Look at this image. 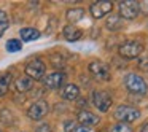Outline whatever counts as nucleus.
<instances>
[{"mask_svg":"<svg viewBox=\"0 0 148 132\" xmlns=\"http://www.w3.org/2000/svg\"><path fill=\"white\" fill-rule=\"evenodd\" d=\"M124 84H126V88H127V91L132 94L145 96V94L148 92V86H147V83H145V80L142 77H138V75H135V73H129L127 77L124 78Z\"/></svg>","mask_w":148,"mask_h":132,"instance_id":"obj_1","label":"nucleus"},{"mask_svg":"<svg viewBox=\"0 0 148 132\" xmlns=\"http://www.w3.org/2000/svg\"><path fill=\"white\" fill-rule=\"evenodd\" d=\"M142 51H143V45L137 40H129L119 46V56L124 59H135L142 54Z\"/></svg>","mask_w":148,"mask_h":132,"instance_id":"obj_2","label":"nucleus"},{"mask_svg":"<svg viewBox=\"0 0 148 132\" xmlns=\"http://www.w3.org/2000/svg\"><path fill=\"white\" fill-rule=\"evenodd\" d=\"M138 116H140V111L137 108H134V107H129V105H119L115 110V118L119 122H126V124L138 119Z\"/></svg>","mask_w":148,"mask_h":132,"instance_id":"obj_3","label":"nucleus"},{"mask_svg":"<svg viewBox=\"0 0 148 132\" xmlns=\"http://www.w3.org/2000/svg\"><path fill=\"white\" fill-rule=\"evenodd\" d=\"M45 72H46V67H45L42 59H34V61H30L29 64L26 65V75L32 81L42 80V78L45 77Z\"/></svg>","mask_w":148,"mask_h":132,"instance_id":"obj_4","label":"nucleus"},{"mask_svg":"<svg viewBox=\"0 0 148 132\" xmlns=\"http://www.w3.org/2000/svg\"><path fill=\"white\" fill-rule=\"evenodd\" d=\"M119 18H124V19H135L140 13V8H138V2L135 0H124L119 3Z\"/></svg>","mask_w":148,"mask_h":132,"instance_id":"obj_5","label":"nucleus"},{"mask_svg":"<svg viewBox=\"0 0 148 132\" xmlns=\"http://www.w3.org/2000/svg\"><path fill=\"white\" fill-rule=\"evenodd\" d=\"M48 103H46V100H37V102H34L32 105H30V108L27 110V116H29L30 119H34V121H40V119H43L46 115H48Z\"/></svg>","mask_w":148,"mask_h":132,"instance_id":"obj_6","label":"nucleus"},{"mask_svg":"<svg viewBox=\"0 0 148 132\" xmlns=\"http://www.w3.org/2000/svg\"><path fill=\"white\" fill-rule=\"evenodd\" d=\"M112 8H113V3H112V2L100 0V2H96V3L91 5L89 11H91V14H92V18H96V19H100V18L107 16V14L112 11Z\"/></svg>","mask_w":148,"mask_h":132,"instance_id":"obj_7","label":"nucleus"},{"mask_svg":"<svg viewBox=\"0 0 148 132\" xmlns=\"http://www.w3.org/2000/svg\"><path fill=\"white\" fill-rule=\"evenodd\" d=\"M92 102L100 111H107L112 105V97L105 91H94L92 92Z\"/></svg>","mask_w":148,"mask_h":132,"instance_id":"obj_8","label":"nucleus"},{"mask_svg":"<svg viewBox=\"0 0 148 132\" xmlns=\"http://www.w3.org/2000/svg\"><path fill=\"white\" fill-rule=\"evenodd\" d=\"M89 72L92 75H96L99 80L102 81H108L110 80V68L107 64H103V62L100 61H94L89 64Z\"/></svg>","mask_w":148,"mask_h":132,"instance_id":"obj_9","label":"nucleus"},{"mask_svg":"<svg viewBox=\"0 0 148 132\" xmlns=\"http://www.w3.org/2000/svg\"><path fill=\"white\" fill-rule=\"evenodd\" d=\"M64 80H65V75L62 72H54V73L48 75V77L43 80L45 86L48 89H59V88L64 84Z\"/></svg>","mask_w":148,"mask_h":132,"instance_id":"obj_10","label":"nucleus"},{"mask_svg":"<svg viewBox=\"0 0 148 132\" xmlns=\"http://www.w3.org/2000/svg\"><path fill=\"white\" fill-rule=\"evenodd\" d=\"M78 122H80L83 127H91V126H96L99 122V116L94 115L89 110H81L78 113Z\"/></svg>","mask_w":148,"mask_h":132,"instance_id":"obj_11","label":"nucleus"},{"mask_svg":"<svg viewBox=\"0 0 148 132\" xmlns=\"http://www.w3.org/2000/svg\"><path fill=\"white\" fill-rule=\"evenodd\" d=\"M62 35H64L65 40H69V42H77V40L81 38V35H83V32H81L80 29H77L75 26H65L64 30H62Z\"/></svg>","mask_w":148,"mask_h":132,"instance_id":"obj_12","label":"nucleus"},{"mask_svg":"<svg viewBox=\"0 0 148 132\" xmlns=\"http://www.w3.org/2000/svg\"><path fill=\"white\" fill-rule=\"evenodd\" d=\"M61 96L64 97L65 100H75L80 96V89H78L77 84H65L61 89Z\"/></svg>","mask_w":148,"mask_h":132,"instance_id":"obj_13","label":"nucleus"},{"mask_svg":"<svg viewBox=\"0 0 148 132\" xmlns=\"http://www.w3.org/2000/svg\"><path fill=\"white\" fill-rule=\"evenodd\" d=\"M32 86H34V81L29 77H19L14 81V89L18 92H27V91L32 89Z\"/></svg>","mask_w":148,"mask_h":132,"instance_id":"obj_14","label":"nucleus"},{"mask_svg":"<svg viewBox=\"0 0 148 132\" xmlns=\"http://www.w3.org/2000/svg\"><path fill=\"white\" fill-rule=\"evenodd\" d=\"M19 35L24 42H35V40L40 38V32L37 29H34V27H24V29H21Z\"/></svg>","mask_w":148,"mask_h":132,"instance_id":"obj_15","label":"nucleus"},{"mask_svg":"<svg viewBox=\"0 0 148 132\" xmlns=\"http://www.w3.org/2000/svg\"><path fill=\"white\" fill-rule=\"evenodd\" d=\"M105 27L112 32H116V30L123 29V19L119 18V14H110V18L107 19Z\"/></svg>","mask_w":148,"mask_h":132,"instance_id":"obj_16","label":"nucleus"},{"mask_svg":"<svg viewBox=\"0 0 148 132\" xmlns=\"http://www.w3.org/2000/svg\"><path fill=\"white\" fill-rule=\"evenodd\" d=\"M83 16H84V10H81V8H72V10L67 11V19L69 23H72V26L83 19Z\"/></svg>","mask_w":148,"mask_h":132,"instance_id":"obj_17","label":"nucleus"},{"mask_svg":"<svg viewBox=\"0 0 148 132\" xmlns=\"http://www.w3.org/2000/svg\"><path fill=\"white\" fill-rule=\"evenodd\" d=\"M10 83H11V75L10 73H3L0 75V97L5 96L10 89Z\"/></svg>","mask_w":148,"mask_h":132,"instance_id":"obj_18","label":"nucleus"},{"mask_svg":"<svg viewBox=\"0 0 148 132\" xmlns=\"http://www.w3.org/2000/svg\"><path fill=\"white\" fill-rule=\"evenodd\" d=\"M21 48H23V45L16 38H11L7 42V51L8 53H18V51H21Z\"/></svg>","mask_w":148,"mask_h":132,"instance_id":"obj_19","label":"nucleus"},{"mask_svg":"<svg viewBox=\"0 0 148 132\" xmlns=\"http://www.w3.org/2000/svg\"><path fill=\"white\" fill-rule=\"evenodd\" d=\"M110 132H132V129L126 122H118V124H115L110 129Z\"/></svg>","mask_w":148,"mask_h":132,"instance_id":"obj_20","label":"nucleus"},{"mask_svg":"<svg viewBox=\"0 0 148 132\" xmlns=\"http://www.w3.org/2000/svg\"><path fill=\"white\" fill-rule=\"evenodd\" d=\"M77 131V122L75 121H65L64 122V132H75Z\"/></svg>","mask_w":148,"mask_h":132,"instance_id":"obj_21","label":"nucleus"},{"mask_svg":"<svg viewBox=\"0 0 148 132\" xmlns=\"http://www.w3.org/2000/svg\"><path fill=\"white\" fill-rule=\"evenodd\" d=\"M138 68L143 72H148V56H145V57H142L138 61Z\"/></svg>","mask_w":148,"mask_h":132,"instance_id":"obj_22","label":"nucleus"},{"mask_svg":"<svg viewBox=\"0 0 148 132\" xmlns=\"http://www.w3.org/2000/svg\"><path fill=\"white\" fill-rule=\"evenodd\" d=\"M7 29H8V21H0V38L7 32Z\"/></svg>","mask_w":148,"mask_h":132,"instance_id":"obj_23","label":"nucleus"},{"mask_svg":"<svg viewBox=\"0 0 148 132\" xmlns=\"http://www.w3.org/2000/svg\"><path fill=\"white\" fill-rule=\"evenodd\" d=\"M35 132H51V127H49L48 124H42V126H38V127H37Z\"/></svg>","mask_w":148,"mask_h":132,"instance_id":"obj_24","label":"nucleus"},{"mask_svg":"<svg viewBox=\"0 0 148 132\" xmlns=\"http://www.w3.org/2000/svg\"><path fill=\"white\" fill-rule=\"evenodd\" d=\"M138 8H140V13H147L148 14V2H142V3H138Z\"/></svg>","mask_w":148,"mask_h":132,"instance_id":"obj_25","label":"nucleus"},{"mask_svg":"<svg viewBox=\"0 0 148 132\" xmlns=\"http://www.w3.org/2000/svg\"><path fill=\"white\" fill-rule=\"evenodd\" d=\"M75 132H92V131H91V127H83V126H81V127H77Z\"/></svg>","mask_w":148,"mask_h":132,"instance_id":"obj_26","label":"nucleus"},{"mask_svg":"<svg viewBox=\"0 0 148 132\" xmlns=\"http://www.w3.org/2000/svg\"><path fill=\"white\" fill-rule=\"evenodd\" d=\"M0 21H8L7 13H5V11H2V10H0Z\"/></svg>","mask_w":148,"mask_h":132,"instance_id":"obj_27","label":"nucleus"},{"mask_svg":"<svg viewBox=\"0 0 148 132\" xmlns=\"http://www.w3.org/2000/svg\"><path fill=\"white\" fill-rule=\"evenodd\" d=\"M140 132H148V122H147V124H143V127H142Z\"/></svg>","mask_w":148,"mask_h":132,"instance_id":"obj_28","label":"nucleus"},{"mask_svg":"<svg viewBox=\"0 0 148 132\" xmlns=\"http://www.w3.org/2000/svg\"><path fill=\"white\" fill-rule=\"evenodd\" d=\"M0 132H2V131H0Z\"/></svg>","mask_w":148,"mask_h":132,"instance_id":"obj_29","label":"nucleus"}]
</instances>
